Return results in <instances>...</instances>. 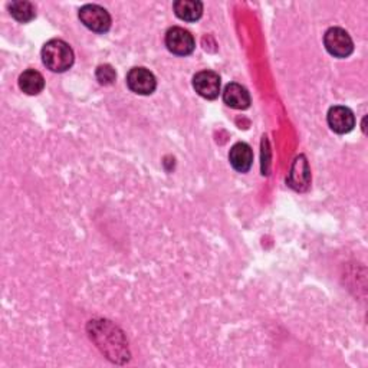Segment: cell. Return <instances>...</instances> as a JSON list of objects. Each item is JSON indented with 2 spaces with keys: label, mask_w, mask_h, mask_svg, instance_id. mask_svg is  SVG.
<instances>
[{
  "label": "cell",
  "mask_w": 368,
  "mask_h": 368,
  "mask_svg": "<svg viewBox=\"0 0 368 368\" xmlns=\"http://www.w3.org/2000/svg\"><path fill=\"white\" fill-rule=\"evenodd\" d=\"M196 92L206 99H216L220 94V77L213 71H202L193 78Z\"/></svg>",
  "instance_id": "cell-7"
},
{
  "label": "cell",
  "mask_w": 368,
  "mask_h": 368,
  "mask_svg": "<svg viewBox=\"0 0 368 368\" xmlns=\"http://www.w3.org/2000/svg\"><path fill=\"white\" fill-rule=\"evenodd\" d=\"M166 46L174 55L186 56L195 50L196 43L189 31L183 28H171L166 33Z\"/></svg>",
  "instance_id": "cell-3"
},
{
  "label": "cell",
  "mask_w": 368,
  "mask_h": 368,
  "mask_svg": "<svg viewBox=\"0 0 368 368\" xmlns=\"http://www.w3.org/2000/svg\"><path fill=\"white\" fill-rule=\"evenodd\" d=\"M9 11H11V15L22 23L32 21L36 15L35 6L31 2H13L9 5Z\"/></svg>",
  "instance_id": "cell-12"
},
{
  "label": "cell",
  "mask_w": 368,
  "mask_h": 368,
  "mask_svg": "<svg viewBox=\"0 0 368 368\" xmlns=\"http://www.w3.org/2000/svg\"><path fill=\"white\" fill-rule=\"evenodd\" d=\"M327 50L335 58H347L354 50V43L348 32L341 28H331L324 36Z\"/></svg>",
  "instance_id": "cell-2"
},
{
  "label": "cell",
  "mask_w": 368,
  "mask_h": 368,
  "mask_svg": "<svg viewBox=\"0 0 368 368\" xmlns=\"http://www.w3.org/2000/svg\"><path fill=\"white\" fill-rule=\"evenodd\" d=\"M129 88L139 95H150L157 87L154 75L146 68H133L127 75Z\"/></svg>",
  "instance_id": "cell-5"
},
{
  "label": "cell",
  "mask_w": 368,
  "mask_h": 368,
  "mask_svg": "<svg viewBox=\"0 0 368 368\" xmlns=\"http://www.w3.org/2000/svg\"><path fill=\"white\" fill-rule=\"evenodd\" d=\"M229 161L232 167L239 173H247L254 164V153L249 144L237 143L230 148Z\"/></svg>",
  "instance_id": "cell-8"
},
{
  "label": "cell",
  "mask_w": 368,
  "mask_h": 368,
  "mask_svg": "<svg viewBox=\"0 0 368 368\" xmlns=\"http://www.w3.org/2000/svg\"><path fill=\"white\" fill-rule=\"evenodd\" d=\"M42 60L52 72H65L74 64V50L67 42L52 39L43 45Z\"/></svg>",
  "instance_id": "cell-1"
},
{
  "label": "cell",
  "mask_w": 368,
  "mask_h": 368,
  "mask_svg": "<svg viewBox=\"0 0 368 368\" xmlns=\"http://www.w3.org/2000/svg\"><path fill=\"white\" fill-rule=\"evenodd\" d=\"M81 22L91 31L97 33H104L111 28L109 13L97 5H85L80 11Z\"/></svg>",
  "instance_id": "cell-4"
},
{
  "label": "cell",
  "mask_w": 368,
  "mask_h": 368,
  "mask_svg": "<svg viewBox=\"0 0 368 368\" xmlns=\"http://www.w3.org/2000/svg\"><path fill=\"white\" fill-rule=\"evenodd\" d=\"M97 80L101 85H111L115 81V71L111 65H101L97 70Z\"/></svg>",
  "instance_id": "cell-13"
},
{
  "label": "cell",
  "mask_w": 368,
  "mask_h": 368,
  "mask_svg": "<svg viewBox=\"0 0 368 368\" xmlns=\"http://www.w3.org/2000/svg\"><path fill=\"white\" fill-rule=\"evenodd\" d=\"M177 18L186 22H195L203 15V5L197 0H178L173 5Z\"/></svg>",
  "instance_id": "cell-10"
},
{
  "label": "cell",
  "mask_w": 368,
  "mask_h": 368,
  "mask_svg": "<svg viewBox=\"0 0 368 368\" xmlns=\"http://www.w3.org/2000/svg\"><path fill=\"white\" fill-rule=\"evenodd\" d=\"M223 101L226 105L234 109H247L251 105V95L248 90L239 84H229L223 92Z\"/></svg>",
  "instance_id": "cell-9"
},
{
  "label": "cell",
  "mask_w": 368,
  "mask_h": 368,
  "mask_svg": "<svg viewBox=\"0 0 368 368\" xmlns=\"http://www.w3.org/2000/svg\"><path fill=\"white\" fill-rule=\"evenodd\" d=\"M19 87L28 95H38L45 87V80L38 71L28 70L19 77Z\"/></svg>",
  "instance_id": "cell-11"
},
{
  "label": "cell",
  "mask_w": 368,
  "mask_h": 368,
  "mask_svg": "<svg viewBox=\"0 0 368 368\" xmlns=\"http://www.w3.org/2000/svg\"><path fill=\"white\" fill-rule=\"evenodd\" d=\"M328 126L337 134H347L355 127V117L352 111L347 107H332L328 111Z\"/></svg>",
  "instance_id": "cell-6"
}]
</instances>
